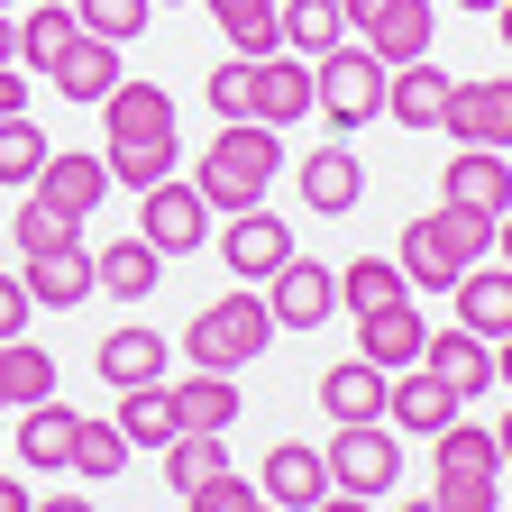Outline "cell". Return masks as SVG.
Wrapping results in <instances>:
<instances>
[{"label": "cell", "instance_id": "1", "mask_svg": "<svg viewBox=\"0 0 512 512\" xmlns=\"http://www.w3.org/2000/svg\"><path fill=\"white\" fill-rule=\"evenodd\" d=\"M275 165H284V138H275L266 119H220V138L192 156V192L229 220V211H256V202H266Z\"/></svg>", "mask_w": 512, "mask_h": 512}, {"label": "cell", "instance_id": "2", "mask_svg": "<svg viewBox=\"0 0 512 512\" xmlns=\"http://www.w3.org/2000/svg\"><path fill=\"white\" fill-rule=\"evenodd\" d=\"M485 247H494V220L448 211V202H439V211H421V220L403 229V256H394V266H403V284H412V293H448V284H458Z\"/></svg>", "mask_w": 512, "mask_h": 512}, {"label": "cell", "instance_id": "3", "mask_svg": "<svg viewBox=\"0 0 512 512\" xmlns=\"http://www.w3.org/2000/svg\"><path fill=\"white\" fill-rule=\"evenodd\" d=\"M266 339H275V311H266V293H220V302H202L192 311V330H183V348H192V366H220V375H238V366H256L266 357Z\"/></svg>", "mask_w": 512, "mask_h": 512}, {"label": "cell", "instance_id": "4", "mask_svg": "<svg viewBox=\"0 0 512 512\" xmlns=\"http://www.w3.org/2000/svg\"><path fill=\"white\" fill-rule=\"evenodd\" d=\"M311 110L339 128V138H357L366 119H384V64L366 55V37H339L330 55H311Z\"/></svg>", "mask_w": 512, "mask_h": 512}, {"label": "cell", "instance_id": "5", "mask_svg": "<svg viewBox=\"0 0 512 512\" xmlns=\"http://www.w3.org/2000/svg\"><path fill=\"white\" fill-rule=\"evenodd\" d=\"M430 458H439V485H430L439 512H494V494H503V448H494V430L448 421Z\"/></svg>", "mask_w": 512, "mask_h": 512}, {"label": "cell", "instance_id": "6", "mask_svg": "<svg viewBox=\"0 0 512 512\" xmlns=\"http://www.w3.org/2000/svg\"><path fill=\"white\" fill-rule=\"evenodd\" d=\"M211 220H220V211H211L183 174H165V183H147V192H138V238H147L156 256H192V247L211 238Z\"/></svg>", "mask_w": 512, "mask_h": 512}, {"label": "cell", "instance_id": "7", "mask_svg": "<svg viewBox=\"0 0 512 512\" xmlns=\"http://www.w3.org/2000/svg\"><path fill=\"white\" fill-rule=\"evenodd\" d=\"M330 458V485L339 494H384L403 476V448H394V421H339V448H320Z\"/></svg>", "mask_w": 512, "mask_h": 512}, {"label": "cell", "instance_id": "8", "mask_svg": "<svg viewBox=\"0 0 512 512\" xmlns=\"http://www.w3.org/2000/svg\"><path fill=\"white\" fill-rule=\"evenodd\" d=\"M266 311H275V330H320V320L339 311V266H320V256L293 247L266 275Z\"/></svg>", "mask_w": 512, "mask_h": 512}, {"label": "cell", "instance_id": "9", "mask_svg": "<svg viewBox=\"0 0 512 512\" xmlns=\"http://www.w3.org/2000/svg\"><path fill=\"white\" fill-rule=\"evenodd\" d=\"M439 202L448 211H476V220H503L512 211V156L503 147H458L439 165Z\"/></svg>", "mask_w": 512, "mask_h": 512}, {"label": "cell", "instance_id": "10", "mask_svg": "<svg viewBox=\"0 0 512 512\" xmlns=\"http://www.w3.org/2000/svg\"><path fill=\"white\" fill-rule=\"evenodd\" d=\"M293 256V229L275 220V202H256V211H229V229H220V266L238 275V284H266L275 266Z\"/></svg>", "mask_w": 512, "mask_h": 512}, {"label": "cell", "instance_id": "11", "mask_svg": "<svg viewBox=\"0 0 512 512\" xmlns=\"http://www.w3.org/2000/svg\"><path fill=\"white\" fill-rule=\"evenodd\" d=\"M421 348H430V320H421V302H412V293H403V302L357 311V357H366V366L403 375V366H421Z\"/></svg>", "mask_w": 512, "mask_h": 512}, {"label": "cell", "instance_id": "12", "mask_svg": "<svg viewBox=\"0 0 512 512\" xmlns=\"http://www.w3.org/2000/svg\"><path fill=\"white\" fill-rule=\"evenodd\" d=\"M439 128H448L458 147H503V156H512V83H448Z\"/></svg>", "mask_w": 512, "mask_h": 512}, {"label": "cell", "instance_id": "13", "mask_svg": "<svg viewBox=\"0 0 512 512\" xmlns=\"http://www.w3.org/2000/svg\"><path fill=\"white\" fill-rule=\"evenodd\" d=\"M384 421L412 430V439H439L448 421H458V384H439L430 366H403L394 384H384Z\"/></svg>", "mask_w": 512, "mask_h": 512}, {"label": "cell", "instance_id": "14", "mask_svg": "<svg viewBox=\"0 0 512 512\" xmlns=\"http://www.w3.org/2000/svg\"><path fill=\"white\" fill-rule=\"evenodd\" d=\"M19 284H28V302H46V311H83V302H92V247H83V238L37 247L28 266H19Z\"/></svg>", "mask_w": 512, "mask_h": 512}, {"label": "cell", "instance_id": "15", "mask_svg": "<svg viewBox=\"0 0 512 512\" xmlns=\"http://www.w3.org/2000/svg\"><path fill=\"white\" fill-rule=\"evenodd\" d=\"M101 138H110V147H128V138H174V92L119 74L110 101H101Z\"/></svg>", "mask_w": 512, "mask_h": 512}, {"label": "cell", "instance_id": "16", "mask_svg": "<svg viewBox=\"0 0 512 512\" xmlns=\"http://www.w3.org/2000/svg\"><path fill=\"white\" fill-rule=\"evenodd\" d=\"M74 430H83V412L74 403H19V467H37V476H55V467H74Z\"/></svg>", "mask_w": 512, "mask_h": 512}, {"label": "cell", "instance_id": "17", "mask_svg": "<svg viewBox=\"0 0 512 512\" xmlns=\"http://www.w3.org/2000/svg\"><path fill=\"white\" fill-rule=\"evenodd\" d=\"M165 330H147V320H119V330L92 348V366H101V384H110V394H128V384H156L165 375Z\"/></svg>", "mask_w": 512, "mask_h": 512}, {"label": "cell", "instance_id": "18", "mask_svg": "<svg viewBox=\"0 0 512 512\" xmlns=\"http://www.w3.org/2000/svg\"><path fill=\"white\" fill-rule=\"evenodd\" d=\"M256 494H266L275 512H311L320 494H330V458H320V448H302V439H284V448H266Z\"/></svg>", "mask_w": 512, "mask_h": 512}, {"label": "cell", "instance_id": "19", "mask_svg": "<svg viewBox=\"0 0 512 512\" xmlns=\"http://www.w3.org/2000/svg\"><path fill=\"white\" fill-rule=\"evenodd\" d=\"M448 293H458V330H476V339H512V266H503V256H494V266L476 256V266L448 284Z\"/></svg>", "mask_w": 512, "mask_h": 512}, {"label": "cell", "instance_id": "20", "mask_svg": "<svg viewBox=\"0 0 512 512\" xmlns=\"http://www.w3.org/2000/svg\"><path fill=\"white\" fill-rule=\"evenodd\" d=\"M256 119H266V128L311 119V55H293V46L256 55Z\"/></svg>", "mask_w": 512, "mask_h": 512}, {"label": "cell", "instance_id": "21", "mask_svg": "<svg viewBox=\"0 0 512 512\" xmlns=\"http://www.w3.org/2000/svg\"><path fill=\"white\" fill-rule=\"evenodd\" d=\"M156 275H165V256L128 229V238H110V247H92V293H110V302H147L156 293Z\"/></svg>", "mask_w": 512, "mask_h": 512}, {"label": "cell", "instance_id": "22", "mask_svg": "<svg viewBox=\"0 0 512 512\" xmlns=\"http://www.w3.org/2000/svg\"><path fill=\"white\" fill-rule=\"evenodd\" d=\"M302 202H311L320 220H339V211L366 202V165L348 156V138H330L320 156H302Z\"/></svg>", "mask_w": 512, "mask_h": 512}, {"label": "cell", "instance_id": "23", "mask_svg": "<svg viewBox=\"0 0 512 512\" xmlns=\"http://www.w3.org/2000/svg\"><path fill=\"white\" fill-rule=\"evenodd\" d=\"M28 192H46L55 211H74V220H92V211L110 202V165H101V156H64V147H55V156L37 165V183H28Z\"/></svg>", "mask_w": 512, "mask_h": 512}, {"label": "cell", "instance_id": "24", "mask_svg": "<svg viewBox=\"0 0 512 512\" xmlns=\"http://www.w3.org/2000/svg\"><path fill=\"white\" fill-rule=\"evenodd\" d=\"M448 83H458V74H439L430 55L394 64V74H384V119H403V128H439V110H448Z\"/></svg>", "mask_w": 512, "mask_h": 512}, {"label": "cell", "instance_id": "25", "mask_svg": "<svg viewBox=\"0 0 512 512\" xmlns=\"http://www.w3.org/2000/svg\"><path fill=\"white\" fill-rule=\"evenodd\" d=\"M46 83L64 92V101H83V110H101L110 101V83H119V46H101V37H74L55 64H46Z\"/></svg>", "mask_w": 512, "mask_h": 512}, {"label": "cell", "instance_id": "26", "mask_svg": "<svg viewBox=\"0 0 512 512\" xmlns=\"http://www.w3.org/2000/svg\"><path fill=\"white\" fill-rule=\"evenodd\" d=\"M238 375H220V366H192V375H174V421L183 430H238Z\"/></svg>", "mask_w": 512, "mask_h": 512}, {"label": "cell", "instance_id": "27", "mask_svg": "<svg viewBox=\"0 0 512 512\" xmlns=\"http://www.w3.org/2000/svg\"><path fill=\"white\" fill-rule=\"evenodd\" d=\"M421 366H430L439 384H458V403H467V394H485V384H494V339H476V330H430Z\"/></svg>", "mask_w": 512, "mask_h": 512}, {"label": "cell", "instance_id": "28", "mask_svg": "<svg viewBox=\"0 0 512 512\" xmlns=\"http://www.w3.org/2000/svg\"><path fill=\"white\" fill-rule=\"evenodd\" d=\"M430 37H439V10H430V0H394V10H384V19L366 28V55L384 64V74H394V64L430 55Z\"/></svg>", "mask_w": 512, "mask_h": 512}, {"label": "cell", "instance_id": "29", "mask_svg": "<svg viewBox=\"0 0 512 512\" xmlns=\"http://www.w3.org/2000/svg\"><path fill=\"white\" fill-rule=\"evenodd\" d=\"M384 366H366V357H348V366H330L320 375V412L330 421H384Z\"/></svg>", "mask_w": 512, "mask_h": 512}, {"label": "cell", "instance_id": "30", "mask_svg": "<svg viewBox=\"0 0 512 512\" xmlns=\"http://www.w3.org/2000/svg\"><path fill=\"white\" fill-rule=\"evenodd\" d=\"M211 476H229V430H174L165 439V485L192 494V485H211Z\"/></svg>", "mask_w": 512, "mask_h": 512}, {"label": "cell", "instance_id": "31", "mask_svg": "<svg viewBox=\"0 0 512 512\" xmlns=\"http://www.w3.org/2000/svg\"><path fill=\"white\" fill-rule=\"evenodd\" d=\"M55 394V357L37 339H0V412H19V403H46Z\"/></svg>", "mask_w": 512, "mask_h": 512}, {"label": "cell", "instance_id": "32", "mask_svg": "<svg viewBox=\"0 0 512 512\" xmlns=\"http://www.w3.org/2000/svg\"><path fill=\"white\" fill-rule=\"evenodd\" d=\"M211 19H220L229 55H275L284 46V10L275 0H211Z\"/></svg>", "mask_w": 512, "mask_h": 512}, {"label": "cell", "instance_id": "33", "mask_svg": "<svg viewBox=\"0 0 512 512\" xmlns=\"http://www.w3.org/2000/svg\"><path fill=\"white\" fill-rule=\"evenodd\" d=\"M119 430H128V448H165L183 421H174V384L156 375V384H128L119 394Z\"/></svg>", "mask_w": 512, "mask_h": 512}, {"label": "cell", "instance_id": "34", "mask_svg": "<svg viewBox=\"0 0 512 512\" xmlns=\"http://www.w3.org/2000/svg\"><path fill=\"white\" fill-rule=\"evenodd\" d=\"M275 10H284V46L293 55H330L348 37V10H339V0H275Z\"/></svg>", "mask_w": 512, "mask_h": 512}, {"label": "cell", "instance_id": "35", "mask_svg": "<svg viewBox=\"0 0 512 512\" xmlns=\"http://www.w3.org/2000/svg\"><path fill=\"white\" fill-rule=\"evenodd\" d=\"M412 284H403V266L394 256H348L339 266V311H375V302H403Z\"/></svg>", "mask_w": 512, "mask_h": 512}, {"label": "cell", "instance_id": "36", "mask_svg": "<svg viewBox=\"0 0 512 512\" xmlns=\"http://www.w3.org/2000/svg\"><path fill=\"white\" fill-rule=\"evenodd\" d=\"M174 156H183L174 138H128V147H101V165H110V183H119V192L165 183V174H174Z\"/></svg>", "mask_w": 512, "mask_h": 512}, {"label": "cell", "instance_id": "37", "mask_svg": "<svg viewBox=\"0 0 512 512\" xmlns=\"http://www.w3.org/2000/svg\"><path fill=\"white\" fill-rule=\"evenodd\" d=\"M46 156H55V138H46L28 110H19V119H0V183H10V192H28Z\"/></svg>", "mask_w": 512, "mask_h": 512}, {"label": "cell", "instance_id": "38", "mask_svg": "<svg viewBox=\"0 0 512 512\" xmlns=\"http://www.w3.org/2000/svg\"><path fill=\"white\" fill-rule=\"evenodd\" d=\"M74 37H83L74 10H28V19H19V64H28V74H46V64L74 46Z\"/></svg>", "mask_w": 512, "mask_h": 512}, {"label": "cell", "instance_id": "39", "mask_svg": "<svg viewBox=\"0 0 512 512\" xmlns=\"http://www.w3.org/2000/svg\"><path fill=\"white\" fill-rule=\"evenodd\" d=\"M10 238H19V256H37V247L83 238V220H74V211H55L46 192H19V220H10Z\"/></svg>", "mask_w": 512, "mask_h": 512}, {"label": "cell", "instance_id": "40", "mask_svg": "<svg viewBox=\"0 0 512 512\" xmlns=\"http://www.w3.org/2000/svg\"><path fill=\"white\" fill-rule=\"evenodd\" d=\"M202 101L220 119H256V55H220L211 74H202Z\"/></svg>", "mask_w": 512, "mask_h": 512}, {"label": "cell", "instance_id": "41", "mask_svg": "<svg viewBox=\"0 0 512 512\" xmlns=\"http://www.w3.org/2000/svg\"><path fill=\"white\" fill-rule=\"evenodd\" d=\"M74 19H83V37H101V46H128V37H147L156 0H74Z\"/></svg>", "mask_w": 512, "mask_h": 512}, {"label": "cell", "instance_id": "42", "mask_svg": "<svg viewBox=\"0 0 512 512\" xmlns=\"http://www.w3.org/2000/svg\"><path fill=\"white\" fill-rule=\"evenodd\" d=\"M74 467H83L92 485H110V476L128 467V430H119V421H83V430H74Z\"/></svg>", "mask_w": 512, "mask_h": 512}, {"label": "cell", "instance_id": "43", "mask_svg": "<svg viewBox=\"0 0 512 512\" xmlns=\"http://www.w3.org/2000/svg\"><path fill=\"white\" fill-rule=\"evenodd\" d=\"M183 503H192V512H256V503H266V494H256V485H247V476L229 467V476H211V485H192Z\"/></svg>", "mask_w": 512, "mask_h": 512}, {"label": "cell", "instance_id": "44", "mask_svg": "<svg viewBox=\"0 0 512 512\" xmlns=\"http://www.w3.org/2000/svg\"><path fill=\"white\" fill-rule=\"evenodd\" d=\"M28 320H37L28 284H19V275H0V339H28Z\"/></svg>", "mask_w": 512, "mask_h": 512}, {"label": "cell", "instance_id": "45", "mask_svg": "<svg viewBox=\"0 0 512 512\" xmlns=\"http://www.w3.org/2000/svg\"><path fill=\"white\" fill-rule=\"evenodd\" d=\"M28 110V64L10 55V64H0V119H19Z\"/></svg>", "mask_w": 512, "mask_h": 512}, {"label": "cell", "instance_id": "46", "mask_svg": "<svg viewBox=\"0 0 512 512\" xmlns=\"http://www.w3.org/2000/svg\"><path fill=\"white\" fill-rule=\"evenodd\" d=\"M339 10H348V37H366V28H375L384 10H394V0H339Z\"/></svg>", "mask_w": 512, "mask_h": 512}, {"label": "cell", "instance_id": "47", "mask_svg": "<svg viewBox=\"0 0 512 512\" xmlns=\"http://www.w3.org/2000/svg\"><path fill=\"white\" fill-rule=\"evenodd\" d=\"M311 512H375V494H339V485H330V494H320Z\"/></svg>", "mask_w": 512, "mask_h": 512}, {"label": "cell", "instance_id": "48", "mask_svg": "<svg viewBox=\"0 0 512 512\" xmlns=\"http://www.w3.org/2000/svg\"><path fill=\"white\" fill-rule=\"evenodd\" d=\"M0 512H37V494H28L19 476H0Z\"/></svg>", "mask_w": 512, "mask_h": 512}, {"label": "cell", "instance_id": "49", "mask_svg": "<svg viewBox=\"0 0 512 512\" xmlns=\"http://www.w3.org/2000/svg\"><path fill=\"white\" fill-rule=\"evenodd\" d=\"M37 512H101V503H83V494H46Z\"/></svg>", "mask_w": 512, "mask_h": 512}, {"label": "cell", "instance_id": "50", "mask_svg": "<svg viewBox=\"0 0 512 512\" xmlns=\"http://www.w3.org/2000/svg\"><path fill=\"white\" fill-rule=\"evenodd\" d=\"M10 55H19V19H10V10H0V64H10Z\"/></svg>", "mask_w": 512, "mask_h": 512}, {"label": "cell", "instance_id": "51", "mask_svg": "<svg viewBox=\"0 0 512 512\" xmlns=\"http://www.w3.org/2000/svg\"><path fill=\"white\" fill-rule=\"evenodd\" d=\"M494 384H512V339H494Z\"/></svg>", "mask_w": 512, "mask_h": 512}, {"label": "cell", "instance_id": "52", "mask_svg": "<svg viewBox=\"0 0 512 512\" xmlns=\"http://www.w3.org/2000/svg\"><path fill=\"white\" fill-rule=\"evenodd\" d=\"M494 37H503V46H512V0H494Z\"/></svg>", "mask_w": 512, "mask_h": 512}, {"label": "cell", "instance_id": "53", "mask_svg": "<svg viewBox=\"0 0 512 512\" xmlns=\"http://www.w3.org/2000/svg\"><path fill=\"white\" fill-rule=\"evenodd\" d=\"M494 448H503V467H512V412H503V421H494Z\"/></svg>", "mask_w": 512, "mask_h": 512}, {"label": "cell", "instance_id": "54", "mask_svg": "<svg viewBox=\"0 0 512 512\" xmlns=\"http://www.w3.org/2000/svg\"><path fill=\"white\" fill-rule=\"evenodd\" d=\"M494 247H503V266H512V211H503V220H494Z\"/></svg>", "mask_w": 512, "mask_h": 512}, {"label": "cell", "instance_id": "55", "mask_svg": "<svg viewBox=\"0 0 512 512\" xmlns=\"http://www.w3.org/2000/svg\"><path fill=\"white\" fill-rule=\"evenodd\" d=\"M458 10H476V19H485V10H494V0H458Z\"/></svg>", "mask_w": 512, "mask_h": 512}, {"label": "cell", "instance_id": "56", "mask_svg": "<svg viewBox=\"0 0 512 512\" xmlns=\"http://www.w3.org/2000/svg\"><path fill=\"white\" fill-rule=\"evenodd\" d=\"M403 512H439V503H403Z\"/></svg>", "mask_w": 512, "mask_h": 512}, {"label": "cell", "instance_id": "57", "mask_svg": "<svg viewBox=\"0 0 512 512\" xmlns=\"http://www.w3.org/2000/svg\"><path fill=\"white\" fill-rule=\"evenodd\" d=\"M0 10H19V0H0Z\"/></svg>", "mask_w": 512, "mask_h": 512}, {"label": "cell", "instance_id": "58", "mask_svg": "<svg viewBox=\"0 0 512 512\" xmlns=\"http://www.w3.org/2000/svg\"><path fill=\"white\" fill-rule=\"evenodd\" d=\"M256 512H275V503H256Z\"/></svg>", "mask_w": 512, "mask_h": 512}, {"label": "cell", "instance_id": "59", "mask_svg": "<svg viewBox=\"0 0 512 512\" xmlns=\"http://www.w3.org/2000/svg\"><path fill=\"white\" fill-rule=\"evenodd\" d=\"M156 10H165V0H156Z\"/></svg>", "mask_w": 512, "mask_h": 512}]
</instances>
